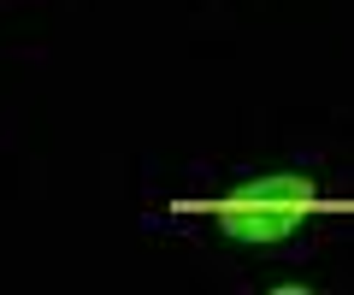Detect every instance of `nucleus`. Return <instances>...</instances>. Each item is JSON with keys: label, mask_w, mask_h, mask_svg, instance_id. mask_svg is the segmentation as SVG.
I'll return each instance as SVG.
<instances>
[{"label": "nucleus", "mask_w": 354, "mask_h": 295, "mask_svg": "<svg viewBox=\"0 0 354 295\" xmlns=\"http://www.w3.org/2000/svg\"><path fill=\"white\" fill-rule=\"evenodd\" d=\"M313 207H319L313 178L278 171V178H254L242 189H230L218 201V231L236 236V242H283Z\"/></svg>", "instance_id": "obj_1"}]
</instances>
